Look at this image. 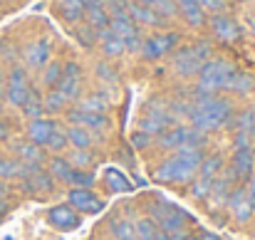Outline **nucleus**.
I'll use <instances>...</instances> for the list:
<instances>
[{
	"label": "nucleus",
	"mask_w": 255,
	"mask_h": 240,
	"mask_svg": "<svg viewBox=\"0 0 255 240\" xmlns=\"http://www.w3.org/2000/svg\"><path fill=\"white\" fill-rule=\"evenodd\" d=\"M80 67L77 65H65V70H62V80L57 84V92H62V97L70 102V99H75L77 97V92H80Z\"/></svg>",
	"instance_id": "nucleus-16"
},
{
	"label": "nucleus",
	"mask_w": 255,
	"mask_h": 240,
	"mask_svg": "<svg viewBox=\"0 0 255 240\" xmlns=\"http://www.w3.org/2000/svg\"><path fill=\"white\" fill-rule=\"evenodd\" d=\"M67 161H70L75 168H82V171H85L87 166H92V163H94V156L89 154V149H75V151L70 154V159Z\"/></svg>",
	"instance_id": "nucleus-35"
},
{
	"label": "nucleus",
	"mask_w": 255,
	"mask_h": 240,
	"mask_svg": "<svg viewBox=\"0 0 255 240\" xmlns=\"http://www.w3.org/2000/svg\"><path fill=\"white\" fill-rule=\"evenodd\" d=\"M203 161V151L196 146H186V149H176V154L164 159L156 171L154 178L164 181V183H186L198 173V166Z\"/></svg>",
	"instance_id": "nucleus-1"
},
{
	"label": "nucleus",
	"mask_w": 255,
	"mask_h": 240,
	"mask_svg": "<svg viewBox=\"0 0 255 240\" xmlns=\"http://www.w3.org/2000/svg\"><path fill=\"white\" fill-rule=\"evenodd\" d=\"M221 166H223V159L221 156H208V159L201 161L198 166V178H206V181H216L221 176Z\"/></svg>",
	"instance_id": "nucleus-24"
},
{
	"label": "nucleus",
	"mask_w": 255,
	"mask_h": 240,
	"mask_svg": "<svg viewBox=\"0 0 255 240\" xmlns=\"http://www.w3.org/2000/svg\"><path fill=\"white\" fill-rule=\"evenodd\" d=\"M236 67L226 60H211L201 67V77H198V94H208L213 97V92L218 89H231V82L236 77Z\"/></svg>",
	"instance_id": "nucleus-3"
},
{
	"label": "nucleus",
	"mask_w": 255,
	"mask_h": 240,
	"mask_svg": "<svg viewBox=\"0 0 255 240\" xmlns=\"http://www.w3.org/2000/svg\"><path fill=\"white\" fill-rule=\"evenodd\" d=\"M57 131V124L50 121V119H32L30 126H27V141L37 144V146H47L50 139L55 136Z\"/></svg>",
	"instance_id": "nucleus-13"
},
{
	"label": "nucleus",
	"mask_w": 255,
	"mask_h": 240,
	"mask_svg": "<svg viewBox=\"0 0 255 240\" xmlns=\"http://www.w3.org/2000/svg\"><path fill=\"white\" fill-rule=\"evenodd\" d=\"M77 109H82V112H92V114H104V109H107V102L99 97V94H92V97H87L80 102V107Z\"/></svg>",
	"instance_id": "nucleus-33"
},
{
	"label": "nucleus",
	"mask_w": 255,
	"mask_h": 240,
	"mask_svg": "<svg viewBox=\"0 0 255 240\" xmlns=\"http://www.w3.org/2000/svg\"><path fill=\"white\" fill-rule=\"evenodd\" d=\"M136 236H139V240H169V236L149 218H141L136 223Z\"/></svg>",
	"instance_id": "nucleus-22"
},
{
	"label": "nucleus",
	"mask_w": 255,
	"mask_h": 240,
	"mask_svg": "<svg viewBox=\"0 0 255 240\" xmlns=\"http://www.w3.org/2000/svg\"><path fill=\"white\" fill-rule=\"evenodd\" d=\"M198 5H201V10L206 12H223L226 10V0H196Z\"/></svg>",
	"instance_id": "nucleus-41"
},
{
	"label": "nucleus",
	"mask_w": 255,
	"mask_h": 240,
	"mask_svg": "<svg viewBox=\"0 0 255 240\" xmlns=\"http://www.w3.org/2000/svg\"><path fill=\"white\" fill-rule=\"evenodd\" d=\"M47 221L50 226H55L57 231H75L80 226V216L72 206H55L50 213H47Z\"/></svg>",
	"instance_id": "nucleus-11"
},
{
	"label": "nucleus",
	"mask_w": 255,
	"mask_h": 240,
	"mask_svg": "<svg viewBox=\"0 0 255 240\" xmlns=\"http://www.w3.org/2000/svg\"><path fill=\"white\" fill-rule=\"evenodd\" d=\"M27 163H20L15 159H0V176L2 178H15V176H25Z\"/></svg>",
	"instance_id": "nucleus-31"
},
{
	"label": "nucleus",
	"mask_w": 255,
	"mask_h": 240,
	"mask_svg": "<svg viewBox=\"0 0 255 240\" xmlns=\"http://www.w3.org/2000/svg\"><path fill=\"white\" fill-rule=\"evenodd\" d=\"M30 94L32 92H30V82L25 77V70L22 67H12L10 77L5 82V97H7V102L15 104V107H22Z\"/></svg>",
	"instance_id": "nucleus-8"
},
{
	"label": "nucleus",
	"mask_w": 255,
	"mask_h": 240,
	"mask_svg": "<svg viewBox=\"0 0 255 240\" xmlns=\"http://www.w3.org/2000/svg\"><path fill=\"white\" fill-rule=\"evenodd\" d=\"M203 141H206L203 131L191 129V126H176V129H169V131H164V136L159 139V144H161L164 149H186V146L201 149Z\"/></svg>",
	"instance_id": "nucleus-5"
},
{
	"label": "nucleus",
	"mask_w": 255,
	"mask_h": 240,
	"mask_svg": "<svg viewBox=\"0 0 255 240\" xmlns=\"http://www.w3.org/2000/svg\"><path fill=\"white\" fill-rule=\"evenodd\" d=\"M109 30L124 42L127 50H141V40H139V30L134 27V20L127 12H117L109 15Z\"/></svg>",
	"instance_id": "nucleus-7"
},
{
	"label": "nucleus",
	"mask_w": 255,
	"mask_h": 240,
	"mask_svg": "<svg viewBox=\"0 0 255 240\" xmlns=\"http://www.w3.org/2000/svg\"><path fill=\"white\" fill-rule=\"evenodd\" d=\"M176 10L186 17L188 25H203V10L196 0H176Z\"/></svg>",
	"instance_id": "nucleus-21"
},
{
	"label": "nucleus",
	"mask_w": 255,
	"mask_h": 240,
	"mask_svg": "<svg viewBox=\"0 0 255 240\" xmlns=\"http://www.w3.org/2000/svg\"><path fill=\"white\" fill-rule=\"evenodd\" d=\"M70 206L77 213H102L104 211V201L89 188H72L70 191Z\"/></svg>",
	"instance_id": "nucleus-9"
},
{
	"label": "nucleus",
	"mask_w": 255,
	"mask_h": 240,
	"mask_svg": "<svg viewBox=\"0 0 255 240\" xmlns=\"http://www.w3.org/2000/svg\"><path fill=\"white\" fill-rule=\"evenodd\" d=\"M65 136H67V144H72L75 149H89V146L94 144L92 131H87V129H82V126H72Z\"/></svg>",
	"instance_id": "nucleus-28"
},
{
	"label": "nucleus",
	"mask_w": 255,
	"mask_h": 240,
	"mask_svg": "<svg viewBox=\"0 0 255 240\" xmlns=\"http://www.w3.org/2000/svg\"><path fill=\"white\" fill-rule=\"evenodd\" d=\"M2 89H5V80H2V70H0V94H2Z\"/></svg>",
	"instance_id": "nucleus-46"
},
{
	"label": "nucleus",
	"mask_w": 255,
	"mask_h": 240,
	"mask_svg": "<svg viewBox=\"0 0 255 240\" xmlns=\"http://www.w3.org/2000/svg\"><path fill=\"white\" fill-rule=\"evenodd\" d=\"M231 89H233V92H241V94L251 92V89H253V77H248V75H236L233 82H231Z\"/></svg>",
	"instance_id": "nucleus-39"
},
{
	"label": "nucleus",
	"mask_w": 255,
	"mask_h": 240,
	"mask_svg": "<svg viewBox=\"0 0 255 240\" xmlns=\"http://www.w3.org/2000/svg\"><path fill=\"white\" fill-rule=\"evenodd\" d=\"M176 42H178V35H176V32L154 35V37L144 40V45H141V55H144L146 60H159V57H164L166 52L173 50Z\"/></svg>",
	"instance_id": "nucleus-10"
},
{
	"label": "nucleus",
	"mask_w": 255,
	"mask_h": 240,
	"mask_svg": "<svg viewBox=\"0 0 255 240\" xmlns=\"http://www.w3.org/2000/svg\"><path fill=\"white\" fill-rule=\"evenodd\" d=\"M85 5H104V0H85Z\"/></svg>",
	"instance_id": "nucleus-45"
},
{
	"label": "nucleus",
	"mask_w": 255,
	"mask_h": 240,
	"mask_svg": "<svg viewBox=\"0 0 255 240\" xmlns=\"http://www.w3.org/2000/svg\"><path fill=\"white\" fill-rule=\"evenodd\" d=\"M231 104L226 99H216V97H208V94H198L196 97V104H191V112H188V119L193 124V129L198 131H211V129H218L223 126L228 119H231Z\"/></svg>",
	"instance_id": "nucleus-2"
},
{
	"label": "nucleus",
	"mask_w": 255,
	"mask_h": 240,
	"mask_svg": "<svg viewBox=\"0 0 255 240\" xmlns=\"http://www.w3.org/2000/svg\"><path fill=\"white\" fill-rule=\"evenodd\" d=\"M134 144H136V146H139V149H146V146H149V144H151V136H149V134H146V131H139V134H136V136H134Z\"/></svg>",
	"instance_id": "nucleus-43"
},
{
	"label": "nucleus",
	"mask_w": 255,
	"mask_h": 240,
	"mask_svg": "<svg viewBox=\"0 0 255 240\" xmlns=\"http://www.w3.org/2000/svg\"><path fill=\"white\" fill-rule=\"evenodd\" d=\"M255 168V159H253V146L248 149H233V171L236 176H251Z\"/></svg>",
	"instance_id": "nucleus-18"
},
{
	"label": "nucleus",
	"mask_w": 255,
	"mask_h": 240,
	"mask_svg": "<svg viewBox=\"0 0 255 240\" xmlns=\"http://www.w3.org/2000/svg\"><path fill=\"white\" fill-rule=\"evenodd\" d=\"M253 119H255V109H253Z\"/></svg>",
	"instance_id": "nucleus-49"
},
{
	"label": "nucleus",
	"mask_w": 255,
	"mask_h": 240,
	"mask_svg": "<svg viewBox=\"0 0 255 240\" xmlns=\"http://www.w3.org/2000/svg\"><path fill=\"white\" fill-rule=\"evenodd\" d=\"M151 216H154V223H156L166 236L183 231V213H181L176 206H171L169 201H156V203H151Z\"/></svg>",
	"instance_id": "nucleus-6"
},
{
	"label": "nucleus",
	"mask_w": 255,
	"mask_h": 240,
	"mask_svg": "<svg viewBox=\"0 0 255 240\" xmlns=\"http://www.w3.org/2000/svg\"><path fill=\"white\" fill-rule=\"evenodd\" d=\"M50 42L47 40H35V42H30L27 47H25V65L27 67H32V70H40V67H45L47 62H50Z\"/></svg>",
	"instance_id": "nucleus-15"
},
{
	"label": "nucleus",
	"mask_w": 255,
	"mask_h": 240,
	"mask_svg": "<svg viewBox=\"0 0 255 240\" xmlns=\"http://www.w3.org/2000/svg\"><path fill=\"white\" fill-rule=\"evenodd\" d=\"M211 55V47L208 42H198V45H191V47H183L173 55V70L181 75V77H191L193 72H201V67L206 65Z\"/></svg>",
	"instance_id": "nucleus-4"
},
{
	"label": "nucleus",
	"mask_w": 255,
	"mask_h": 240,
	"mask_svg": "<svg viewBox=\"0 0 255 240\" xmlns=\"http://www.w3.org/2000/svg\"><path fill=\"white\" fill-rule=\"evenodd\" d=\"M236 124H238V131H243V134H251V136H253V131H255L253 112H246V114H241Z\"/></svg>",
	"instance_id": "nucleus-40"
},
{
	"label": "nucleus",
	"mask_w": 255,
	"mask_h": 240,
	"mask_svg": "<svg viewBox=\"0 0 255 240\" xmlns=\"http://www.w3.org/2000/svg\"><path fill=\"white\" fill-rule=\"evenodd\" d=\"M65 144H67V136H65V131H60V129H57L47 146H50V149H55V151H60V149H65Z\"/></svg>",
	"instance_id": "nucleus-42"
},
{
	"label": "nucleus",
	"mask_w": 255,
	"mask_h": 240,
	"mask_svg": "<svg viewBox=\"0 0 255 240\" xmlns=\"http://www.w3.org/2000/svg\"><path fill=\"white\" fill-rule=\"evenodd\" d=\"M12 149H15V154L25 161L27 166H37V163H42V159H45L42 149L37 144H32V141H17Z\"/></svg>",
	"instance_id": "nucleus-20"
},
{
	"label": "nucleus",
	"mask_w": 255,
	"mask_h": 240,
	"mask_svg": "<svg viewBox=\"0 0 255 240\" xmlns=\"http://www.w3.org/2000/svg\"><path fill=\"white\" fill-rule=\"evenodd\" d=\"M228 206H231L236 221H241V223L251 221V216H253V211H255V201L248 196V191H233L228 196Z\"/></svg>",
	"instance_id": "nucleus-14"
},
{
	"label": "nucleus",
	"mask_w": 255,
	"mask_h": 240,
	"mask_svg": "<svg viewBox=\"0 0 255 240\" xmlns=\"http://www.w3.org/2000/svg\"><path fill=\"white\" fill-rule=\"evenodd\" d=\"M102 50H104L107 57H119L127 47H124V42L112 30H102Z\"/></svg>",
	"instance_id": "nucleus-25"
},
{
	"label": "nucleus",
	"mask_w": 255,
	"mask_h": 240,
	"mask_svg": "<svg viewBox=\"0 0 255 240\" xmlns=\"http://www.w3.org/2000/svg\"><path fill=\"white\" fill-rule=\"evenodd\" d=\"M50 173H52V178H60V181H67V183H72L75 166H72V163H70L67 159H62V156H55V159L50 161Z\"/></svg>",
	"instance_id": "nucleus-26"
},
{
	"label": "nucleus",
	"mask_w": 255,
	"mask_h": 240,
	"mask_svg": "<svg viewBox=\"0 0 255 240\" xmlns=\"http://www.w3.org/2000/svg\"><path fill=\"white\" fill-rule=\"evenodd\" d=\"M139 2L149 5L154 12H159V15H164V17H171V15L176 12V2H173V0H139Z\"/></svg>",
	"instance_id": "nucleus-34"
},
{
	"label": "nucleus",
	"mask_w": 255,
	"mask_h": 240,
	"mask_svg": "<svg viewBox=\"0 0 255 240\" xmlns=\"http://www.w3.org/2000/svg\"><path fill=\"white\" fill-rule=\"evenodd\" d=\"M211 188H213V183H211V181H206V178H196V181H193V186H191V196H193V198H198V201H203V198H208V196H211Z\"/></svg>",
	"instance_id": "nucleus-37"
},
{
	"label": "nucleus",
	"mask_w": 255,
	"mask_h": 240,
	"mask_svg": "<svg viewBox=\"0 0 255 240\" xmlns=\"http://www.w3.org/2000/svg\"><path fill=\"white\" fill-rule=\"evenodd\" d=\"M0 211H2V203H0Z\"/></svg>",
	"instance_id": "nucleus-50"
},
{
	"label": "nucleus",
	"mask_w": 255,
	"mask_h": 240,
	"mask_svg": "<svg viewBox=\"0 0 255 240\" xmlns=\"http://www.w3.org/2000/svg\"><path fill=\"white\" fill-rule=\"evenodd\" d=\"M85 15L89 17L92 27H97V30H107L109 27V12H107L104 5H87Z\"/></svg>",
	"instance_id": "nucleus-27"
},
{
	"label": "nucleus",
	"mask_w": 255,
	"mask_h": 240,
	"mask_svg": "<svg viewBox=\"0 0 255 240\" xmlns=\"http://www.w3.org/2000/svg\"><path fill=\"white\" fill-rule=\"evenodd\" d=\"M70 121L75 126H82L87 131H104L109 129V119L104 114H92V112H82V109H72L70 112Z\"/></svg>",
	"instance_id": "nucleus-12"
},
{
	"label": "nucleus",
	"mask_w": 255,
	"mask_h": 240,
	"mask_svg": "<svg viewBox=\"0 0 255 240\" xmlns=\"http://www.w3.org/2000/svg\"><path fill=\"white\" fill-rule=\"evenodd\" d=\"M62 65L60 62H52L50 67H47V72H45V77H42V82L47 84V87H57L60 84V80H62Z\"/></svg>",
	"instance_id": "nucleus-38"
},
{
	"label": "nucleus",
	"mask_w": 255,
	"mask_h": 240,
	"mask_svg": "<svg viewBox=\"0 0 255 240\" xmlns=\"http://www.w3.org/2000/svg\"><path fill=\"white\" fill-rule=\"evenodd\" d=\"M107 186H109V191H114V193H127V191H131L134 186H131V181L119 171V168H107Z\"/></svg>",
	"instance_id": "nucleus-23"
},
{
	"label": "nucleus",
	"mask_w": 255,
	"mask_h": 240,
	"mask_svg": "<svg viewBox=\"0 0 255 240\" xmlns=\"http://www.w3.org/2000/svg\"><path fill=\"white\" fill-rule=\"evenodd\" d=\"M112 236H114V240H139L136 226L129 223V221H114L112 223Z\"/></svg>",
	"instance_id": "nucleus-30"
},
{
	"label": "nucleus",
	"mask_w": 255,
	"mask_h": 240,
	"mask_svg": "<svg viewBox=\"0 0 255 240\" xmlns=\"http://www.w3.org/2000/svg\"><path fill=\"white\" fill-rule=\"evenodd\" d=\"M198 240H218V236H213V233H203Z\"/></svg>",
	"instance_id": "nucleus-44"
},
{
	"label": "nucleus",
	"mask_w": 255,
	"mask_h": 240,
	"mask_svg": "<svg viewBox=\"0 0 255 240\" xmlns=\"http://www.w3.org/2000/svg\"><path fill=\"white\" fill-rule=\"evenodd\" d=\"M0 114H2V102H0Z\"/></svg>",
	"instance_id": "nucleus-48"
},
{
	"label": "nucleus",
	"mask_w": 255,
	"mask_h": 240,
	"mask_svg": "<svg viewBox=\"0 0 255 240\" xmlns=\"http://www.w3.org/2000/svg\"><path fill=\"white\" fill-rule=\"evenodd\" d=\"M127 15L134 22H141V25H159L161 22V15L154 12L149 5H144L139 0H127Z\"/></svg>",
	"instance_id": "nucleus-17"
},
{
	"label": "nucleus",
	"mask_w": 255,
	"mask_h": 240,
	"mask_svg": "<svg viewBox=\"0 0 255 240\" xmlns=\"http://www.w3.org/2000/svg\"><path fill=\"white\" fill-rule=\"evenodd\" d=\"M85 0H60V10L65 15V20L70 22H77L85 17Z\"/></svg>",
	"instance_id": "nucleus-29"
},
{
	"label": "nucleus",
	"mask_w": 255,
	"mask_h": 240,
	"mask_svg": "<svg viewBox=\"0 0 255 240\" xmlns=\"http://www.w3.org/2000/svg\"><path fill=\"white\" fill-rule=\"evenodd\" d=\"M181 240H196V238H193V236H183Z\"/></svg>",
	"instance_id": "nucleus-47"
},
{
	"label": "nucleus",
	"mask_w": 255,
	"mask_h": 240,
	"mask_svg": "<svg viewBox=\"0 0 255 240\" xmlns=\"http://www.w3.org/2000/svg\"><path fill=\"white\" fill-rule=\"evenodd\" d=\"M20 109L25 112V117H30V119H37V117L45 112V104H42V99H40L37 94H30V97H27V102H25Z\"/></svg>",
	"instance_id": "nucleus-32"
},
{
	"label": "nucleus",
	"mask_w": 255,
	"mask_h": 240,
	"mask_svg": "<svg viewBox=\"0 0 255 240\" xmlns=\"http://www.w3.org/2000/svg\"><path fill=\"white\" fill-rule=\"evenodd\" d=\"M211 27H213V35H216L218 40H223V42H233V40L238 37V25H236L231 17L216 15Z\"/></svg>",
	"instance_id": "nucleus-19"
},
{
	"label": "nucleus",
	"mask_w": 255,
	"mask_h": 240,
	"mask_svg": "<svg viewBox=\"0 0 255 240\" xmlns=\"http://www.w3.org/2000/svg\"><path fill=\"white\" fill-rule=\"evenodd\" d=\"M45 112H57V109H62L65 104H67V99L62 97V92H57V89H52L47 97H45Z\"/></svg>",
	"instance_id": "nucleus-36"
}]
</instances>
